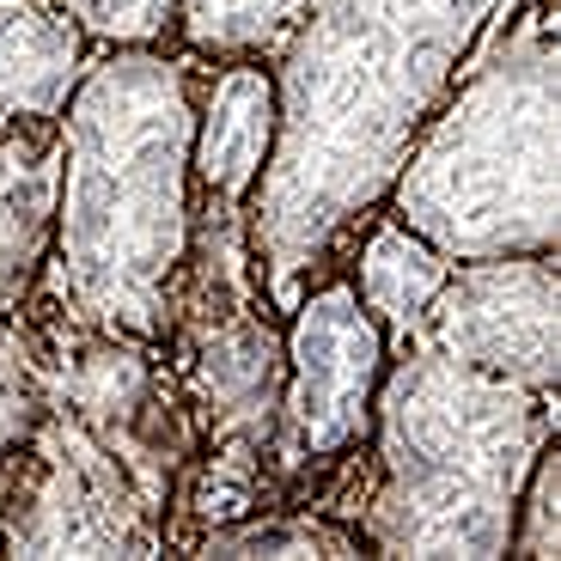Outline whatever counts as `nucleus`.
Instances as JSON below:
<instances>
[{"mask_svg": "<svg viewBox=\"0 0 561 561\" xmlns=\"http://www.w3.org/2000/svg\"><path fill=\"white\" fill-rule=\"evenodd\" d=\"M99 49H159L178 31V0H56Z\"/></svg>", "mask_w": 561, "mask_h": 561, "instance_id": "obj_15", "label": "nucleus"}, {"mask_svg": "<svg viewBox=\"0 0 561 561\" xmlns=\"http://www.w3.org/2000/svg\"><path fill=\"white\" fill-rule=\"evenodd\" d=\"M56 226V123H0V451L37 421V336L31 287Z\"/></svg>", "mask_w": 561, "mask_h": 561, "instance_id": "obj_8", "label": "nucleus"}, {"mask_svg": "<svg viewBox=\"0 0 561 561\" xmlns=\"http://www.w3.org/2000/svg\"><path fill=\"white\" fill-rule=\"evenodd\" d=\"M202 556H354L360 537L330 519H232L196 537Z\"/></svg>", "mask_w": 561, "mask_h": 561, "instance_id": "obj_13", "label": "nucleus"}, {"mask_svg": "<svg viewBox=\"0 0 561 561\" xmlns=\"http://www.w3.org/2000/svg\"><path fill=\"white\" fill-rule=\"evenodd\" d=\"M196 99L165 49H104L56 116L49 287L68 318L165 342L196 244Z\"/></svg>", "mask_w": 561, "mask_h": 561, "instance_id": "obj_2", "label": "nucleus"}, {"mask_svg": "<svg viewBox=\"0 0 561 561\" xmlns=\"http://www.w3.org/2000/svg\"><path fill=\"white\" fill-rule=\"evenodd\" d=\"M556 19L519 0L451 80L391 178V220L451 263L537 256L561 239Z\"/></svg>", "mask_w": 561, "mask_h": 561, "instance_id": "obj_3", "label": "nucleus"}, {"mask_svg": "<svg viewBox=\"0 0 561 561\" xmlns=\"http://www.w3.org/2000/svg\"><path fill=\"white\" fill-rule=\"evenodd\" d=\"M556 251L537 256H482L451 263L434 306L409 330L415 342L451 354V360L513 379L525 391L556 397L561 342H556Z\"/></svg>", "mask_w": 561, "mask_h": 561, "instance_id": "obj_6", "label": "nucleus"}, {"mask_svg": "<svg viewBox=\"0 0 561 561\" xmlns=\"http://www.w3.org/2000/svg\"><path fill=\"white\" fill-rule=\"evenodd\" d=\"M506 556H525V561L561 556V446H556V439H543L537 458H531V470H525Z\"/></svg>", "mask_w": 561, "mask_h": 561, "instance_id": "obj_14", "label": "nucleus"}, {"mask_svg": "<svg viewBox=\"0 0 561 561\" xmlns=\"http://www.w3.org/2000/svg\"><path fill=\"white\" fill-rule=\"evenodd\" d=\"M0 556H159L165 519L111 446L68 409L43 403L13 451H0Z\"/></svg>", "mask_w": 561, "mask_h": 561, "instance_id": "obj_5", "label": "nucleus"}, {"mask_svg": "<svg viewBox=\"0 0 561 561\" xmlns=\"http://www.w3.org/2000/svg\"><path fill=\"white\" fill-rule=\"evenodd\" d=\"M519 0H306L275 68V147L244 202L268 306L373 214L477 43Z\"/></svg>", "mask_w": 561, "mask_h": 561, "instance_id": "obj_1", "label": "nucleus"}, {"mask_svg": "<svg viewBox=\"0 0 561 561\" xmlns=\"http://www.w3.org/2000/svg\"><path fill=\"white\" fill-rule=\"evenodd\" d=\"M85 49L56 0H0V123H56L92 61Z\"/></svg>", "mask_w": 561, "mask_h": 561, "instance_id": "obj_10", "label": "nucleus"}, {"mask_svg": "<svg viewBox=\"0 0 561 561\" xmlns=\"http://www.w3.org/2000/svg\"><path fill=\"white\" fill-rule=\"evenodd\" d=\"M275 147V68L239 56L208 85V104L196 111L190 140V178L208 202L244 208Z\"/></svg>", "mask_w": 561, "mask_h": 561, "instance_id": "obj_9", "label": "nucleus"}, {"mask_svg": "<svg viewBox=\"0 0 561 561\" xmlns=\"http://www.w3.org/2000/svg\"><path fill=\"white\" fill-rule=\"evenodd\" d=\"M446 275H451V256H439L434 244L415 239L409 226L385 220V226H373L366 244H360V280H354V294H360V306L373 311L385 330L409 336L421 323V311L434 306Z\"/></svg>", "mask_w": 561, "mask_h": 561, "instance_id": "obj_11", "label": "nucleus"}, {"mask_svg": "<svg viewBox=\"0 0 561 561\" xmlns=\"http://www.w3.org/2000/svg\"><path fill=\"white\" fill-rule=\"evenodd\" d=\"M409 360L385 366L379 482L366 501V543L385 556H506L513 506L537 446L556 439V397L525 391L403 336Z\"/></svg>", "mask_w": 561, "mask_h": 561, "instance_id": "obj_4", "label": "nucleus"}, {"mask_svg": "<svg viewBox=\"0 0 561 561\" xmlns=\"http://www.w3.org/2000/svg\"><path fill=\"white\" fill-rule=\"evenodd\" d=\"M306 0H178V31L202 56H256L299 25Z\"/></svg>", "mask_w": 561, "mask_h": 561, "instance_id": "obj_12", "label": "nucleus"}, {"mask_svg": "<svg viewBox=\"0 0 561 561\" xmlns=\"http://www.w3.org/2000/svg\"><path fill=\"white\" fill-rule=\"evenodd\" d=\"M280 434L294 458H336L373 434V397L385 379V323L360 306L354 280L299 294L287 323Z\"/></svg>", "mask_w": 561, "mask_h": 561, "instance_id": "obj_7", "label": "nucleus"}]
</instances>
